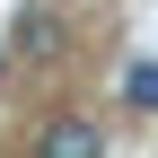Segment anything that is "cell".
I'll return each instance as SVG.
<instances>
[{
    "instance_id": "7a4b0ae2",
    "label": "cell",
    "mask_w": 158,
    "mask_h": 158,
    "mask_svg": "<svg viewBox=\"0 0 158 158\" xmlns=\"http://www.w3.org/2000/svg\"><path fill=\"white\" fill-rule=\"evenodd\" d=\"M123 97H132L141 114H158V62H132V70H123Z\"/></svg>"
},
{
    "instance_id": "3957f363",
    "label": "cell",
    "mask_w": 158,
    "mask_h": 158,
    "mask_svg": "<svg viewBox=\"0 0 158 158\" xmlns=\"http://www.w3.org/2000/svg\"><path fill=\"white\" fill-rule=\"evenodd\" d=\"M18 53H53V18H44V9L18 18Z\"/></svg>"
},
{
    "instance_id": "6da1fadb",
    "label": "cell",
    "mask_w": 158,
    "mask_h": 158,
    "mask_svg": "<svg viewBox=\"0 0 158 158\" xmlns=\"http://www.w3.org/2000/svg\"><path fill=\"white\" fill-rule=\"evenodd\" d=\"M35 158H106V132H97L88 114H62V123H44Z\"/></svg>"
},
{
    "instance_id": "277c9868",
    "label": "cell",
    "mask_w": 158,
    "mask_h": 158,
    "mask_svg": "<svg viewBox=\"0 0 158 158\" xmlns=\"http://www.w3.org/2000/svg\"><path fill=\"white\" fill-rule=\"evenodd\" d=\"M0 70H9V53H0Z\"/></svg>"
}]
</instances>
